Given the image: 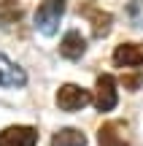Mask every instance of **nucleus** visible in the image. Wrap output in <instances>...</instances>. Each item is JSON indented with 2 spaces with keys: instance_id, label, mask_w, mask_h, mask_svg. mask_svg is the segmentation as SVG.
Segmentation results:
<instances>
[{
  "instance_id": "nucleus-1",
  "label": "nucleus",
  "mask_w": 143,
  "mask_h": 146,
  "mask_svg": "<svg viewBox=\"0 0 143 146\" xmlns=\"http://www.w3.org/2000/svg\"><path fill=\"white\" fill-rule=\"evenodd\" d=\"M62 14H65V0H43L35 11V27L43 35H54Z\"/></svg>"
},
{
  "instance_id": "nucleus-2",
  "label": "nucleus",
  "mask_w": 143,
  "mask_h": 146,
  "mask_svg": "<svg viewBox=\"0 0 143 146\" xmlns=\"http://www.w3.org/2000/svg\"><path fill=\"white\" fill-rule=\"evenodd\" d=\"M89 103H92V95H89V89H84V87L62 84V87L57 89V106L62 111H81Z\"/></svg>"
},
{
  "instance_id": "nucleus-3",
  "label": "nucleus",
  "mask_w": 143,
  "mask_h": 146,
  "mask_svg": "<svg viewBox=\"0 0 143 146\" xmlns=\"http://www.w3.org/2000/svg\"><path fill=\"white\" fill-rule=\"evenodd\" d=\"M95 106H97V111H113L116 108V103H119V95H116V78L113 76H108V73H103L100 78H97V84H95Z\"/></svg>"
},
{
  "instance_id": "nucleus-4",
  "label": "nucleus",
  "mask_w": 143,
  "mask_h": 146,
  "mask_svg": "<svg viewBox=\"0 0 143 146\" xmlns=\"http://www.w3.org/2000/svg\"><path fill=\"white\" fill-rule=\"evenodd\" d=\"M35 143H38V133L27 125L5 127L0 133V146H35Z\"/></svg>"
},
{
  "instance_id": "nucleus-5",
  "label": "nucleus",
  "mask_w": 143,
  "mask_h": 146,
  "mask_svg": "<svg viewBox=\"0 0 143 146\" xmlns=\"http://www.w3.org/2000/svg\"><path fill=\"white\" fill-rule=\"evenodd\" d=\"M97 143L100 146H130L127 138V127L122 122H105L97 130Z\"/></svg>"
},
{
  "instance_id": "nucleus-6",
  "label": "nucleus",
  "mask_w": 143,
  "mask_h": 146,
  "mask_svg": "<svg viewBox=\"0 0 143 146\" xmlns=\"http://www.w3.org/2000/svg\"><path fill=\"white\" fill-rule=\"evenodd\" d=\"M113 65L116 68H140L143 65V46L140 43H122V46H116Z\"/></svg>"
},
{
  "instance_id": "nucleus-7",
  "label": "nucleus",
  "mask_w": 143,
  "mask_h": 146,
  "mask_svg": "<svg viewBox=\"0 0 143 146\" xmlns=\"http://www.w3.org/2000/svg\"><path fill=\"white\" fill-rule=\"evenodd\" d=\"M27 84V73L19 68L16 62H11L5 54H0V87H24Z\"/></svg>"
},
{
  "instance_id": "nucleus-8",
  "label": "nucleus",
  "mask_w": 143,
  "mask_h": 146,
  "mask_svg": "<svg viewBox=\"0 0 143 146\" xmlns=\"http://www.w3.org/2000/svg\"><path fill=\"white\" fill-rule=\"evenodd\" d=\"M86 52V38L81 35L78 30H70L65 33L62 43H59V54H62L65 60H81Z\"/></svg>"
},
{
  "instance_id": "nucleus-9",
  "label": "nucleus",
  "mask_w": 143,
  "mask_h": 146,
  "mask_svg": "<svg viewBox=\"0 0 143 146\" xmlns=\"http://www.w3.org/2000/svg\"><path fill=\"white\" fill-rule=\"evenodd\" d=\"M84 14L89 16V22H92V35L95 38H105L108 33H111L113 16L108 14V11H100V8H95V5H86Z\"/></svg>"
},
{
  "instance_id": "nucleus-10",
  "label": "nucleus",
  "mask_w": 143,
  "mask_h": 146,
  "mask_svg": "<svg viewBox=\"0 0 143 146\" xmlns=\"http://www.w3.org/2000/svg\"><path fill=\"white\" fill-rule=\"evenodd\" d=\"M51 146H86V135L76 127H65V130L54 133Z\"/></svg>"
},
{
  "instance_id": "nucleus-11",
  "label": "nucleus",
  "mask_w": 143,
  "mask_h": 146,
  "mask_svg": "<svg viewBox=\"0 0 143 146\" xmlns=\"http://www.w3.org/2000/svg\"><path fill=\"white\" fill-rule=\"evenodd\" d=\"M22 19V8L14 3V0H3L0 3V25L3 27H11L14 22Z\"/></svg>"
},
{
  "instance_id": "nucleus-12",
  "label": "nucleus",
  "mask_w": 143,
  "mask_h": 146,
  "mask_svg": "<svg viewBox=\"0 0 143 146\" xmlns=\"http://www.w3.org/2000/svg\"><path fill=\"white\" fill-rule=\"evenodd\" d=\"M122 84H124V89H138L143 84V76L140 73H135V76H122Z\"/></svg>"
}]
</instances>
